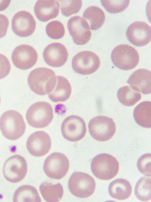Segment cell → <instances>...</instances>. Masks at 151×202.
I'll use <instances>...</instances> for the list:
<instances>
[{"label": "cell", "mask_w": 151, "mask_h": 202, "mask_svg": "<svg viewBox=\"0 0 151 202\" xmlns=\"http://www.w3.org/2000/svg\"><path fill=\"white\" fill-rule=\"evenodd\" d=\"M83 17L90 24V29L96 30L103 25L105 21L104 13L99 8L95 6L88 7L84 11Z\"/></svg>", "instance_id": "25"}, {"label": "cell", "mask_w": 151, "mask_h": 202, "mask_svg": "<svg viewBox=\"0 0 151 202\" xmlns=\"http://www.w3.org/2000/svg\"><path fill=\"white\" fill-rule=\"evenodd\" d=\"M108 190L109 194L112 197L123 200L130 196L132 188L128 180L123 178H118L110 184Z\"/></svg>", "instance_id": "21"}, {"label": "cell", "mask_w": 151, "mask_h": 202, "mask_svg": "<svg viewBox=\"0 0 151 202\" xmlns=\"http://www.w3.org/2000/svg\"><path fill=\"white\" fill-rule=\"evenodd\" d=\"M14 202H41V199L36 188L29 185L18 187L13 196Z\"/></svg>", "instance_id": "24"}, {"label": "cell", "mask_w": 151, "mask_h": 202, "mask_svg": "<svg viewBox=\"0 0 151 202\" xmlns=\"http://www.w3.org/2000/svg\"><path fill=\"white\" fill-rule=\"evenodd\" d=\"M11 58L13 63L17 68L22 70L30 69L36 63L38 55L32 47L23 44L16 47L13 51Z\"/></svg>", "instance_id": "12"}, {"label": "cell", "mask_w": 151, "mask_h": 202, "mask_svg": "<svg viewBox=\"0 0 151 202\" xmlns=\"http://www.w3.org/2000/svg\"><path fill=\"white\" fill-rule=\"evenodd\" d=\"M59 5L55 0H39L36 3L34 11L37 18L42 22L54 18L59 12Z\"/></svg>", "instance_id": "19"}, {"label": "cell", "mask_w": 151, "mask_h": 202, "mask_svg": "<svg viewBox=\"0 0 151 202\" xmlns=\"http://www.w3.org/2000/svg\"><path fill=\"white\" fill-rule=\"evenodd\" d=\"M0 102H1V98H0Z\"/></svg>", "instance_id": "35"}, {"label": "cell", "mask_w": 151, "mask_h": 202, "mask_svg": "<svg viewBox=\"0 0 151 202\" xmlns=\"http://www.w3.org/2000/svg\"><path fill=\"white\" fill-rule=\"evenodd\" d=\"M46 31L50 38L58 39L62 38L65 34V28L60 22L55 20L49 22L46 28Z\"/></svg>", "instance_id": "30"}, {"label": "cell", "mask_w": 151, "mask_h": 202, "mask_svg": "<svg viewBox=\"0 0 151 202\" xmlns=\"http://www.w3.org/2000/svg\"><path fill=\"white\" fill-rule=\"evenodd\" d=\"M11 66L8 58L0 54V79L6 77L9 74Z\"/></svg>", "instance_id": "32"}, {"label": "cell", "mask_w": 151, "mask_h": 202, "mask_svg": "<svg viewBox=\"0 0 151 202\" xmlns=\"http://www.w3.org/2000/svg\"><path fill=\"white\" fill-rule=\"evenodd\" d=\"M39 188L43 198L47 202H58L63 195V187L60 183L53 184L45 181L40 184Z\"/></svg>", "instance_id": "22"}, {"label": "cell", "mask_w": 151, "mask_h": 202, "mask_svg": "<svg viewBox=\"0 0 151 202\" xmlns=\"http://www.w3.org/2000/svg\"><path fill=\"white\" fill-rule=\"evenodd\" d=\"M53 117L51 105L45 101L34 103L28 109L26 118L28 124L36 128H43L48 126Z\"/></svg>", "instance_id": "4"}, {"label": "cell", "mask_w": 151, "mask_h": 202, "mask_svg": "<svg viewBox=\"0 0 151 202\" xmlns=\"http://www.w3.org/2000/svg\"><path fill=\"white\" fill-rule=\"evenodd\" d=\"M59 7L62 14L69 17L77 13L80 10L82 4V0H58Z\"/></svg>", "instance_id": "28"}, {"label": "cell", "mask_w": 151, "mask_h": 202, "mask_svg": "<svg viewBox=\"0 0 151 202\" xmlns=\"http://www.w3.org/2000/svg\"><path fill=\"white\" fill-rule=\"evenodd\" d=\"M102 6L108 12L116 14L124 11L128 6L130 0H101Z\"/></svg>", "instance_id": "29"}, {"label": "cell", "mask_w": 151, "mask_h": 202, "mask_svg": "<svg viewBox=\"0 0 151 202\" xmlns=\"http://www.w3.org/2000/svg\"><path fill=\"white\" fill-rule=\"evenodd\" d=\"M151 177L143 176L137 182L135 188V194L140 200L147 201L151 200Z\"/></svg>", "instance_id": "27"}, {"label": "cell", "mask_w": 151, "mask_h": 202, "mask_svg": "<svg viewBox=\"0 0 151 202\" xmlns=\"http://www.w3.org/2000/svg\"><path fill=\"white\" fill-rule=\"evenodd\" d=\"M36 23L32 15L25 11L16 13L11 20V28L17 36L25 37L30 36L34 32Z\"/></svg>", "instance_id": "15"}, {"label": "cell", "mask_w": 151, "mask_h": 202, "mask_svg": "<svg viewBox=\"0 0 151 202\" xmlns=\"http://www.w3.org/2000/svg\"><path fill=\"white\" fill-rule=\"evenodd\" d=\"M100 65L99 57L89 51L78 53L73 57L72 62V67L75 72L83 75L94 73L98 69Z\"/></svg>", "instance_id": "10"}, {"label": "cell", "mask_w": 151, "mask_h": 202, "mask_svg": "<svg viewBox=\"0 0 151 202\" xmlns=\"http://www.w3.org/2000/svg\"><path fill=\"white\" fill-rule=\"evenodd\" d=\"M69 162L65 155L57 152L49 155L44 161L43 170L49 177L60 179L64 177L69 168Z\"/></svg>", "instance_id": "8"}, {"label": "cell", "mask_w": 151, "mask_h": 202, "mask_svg": "<svg viewBox=\"0 0 151 202\" xmlns=\"http://www.w3.org/2000/svg\"><path fill=\"white\" fill-rule=\"evenodd\" d=\"M151 72L141 68L137 70L130 76L127 82L134 90L144 94L151 92Z\"/></svg>", "instance_id": "18"}, {"label": "cell", "mask_w": 151, "mask_h": 202, "mask_svg": "<svg viewBox=\"0 0 151 202\" xmlns=\"http://www.w3.org/2000/svg\"><path fill=\"white\" fill-rule=\"evenodd\" d=\"M0 129L3 136L11 140H15L24 134L26 125L21 114L10 110L4 112L0 118Z\"/></svg>", "instance_id": "2"}, {"label": "cell", "mask_w": 151, "mask_h": 202, "mask_svg": "<svg viewBox=\"0 0 151 202\" xmlns=\"http://www.w3.org/2000/svg\"><path fill=\"white\" fill-rule=\"evenodd\" d=\"M28 86L36 94L44 95L52 92L56 83V77L52 70L39 68L31 71L27 78Z\"/></svg>", "instance_id": "1"}, {"label": "cell", "mask_w": 151, "mask_h": 202, "mask_svg": "<svg viewBox=\"0 0 151 202\" xmlns=\"http://www.w3.org/2000/svg\"><path fill=\"white\" fill-rule=\"evenodd\" d=\"M137 166L140 172L146 176H151V154L146 153L141 156L137 161Z\"/></svg>", "instance_id": "31"}, {"label": "cell", "mask_w": 151, "mask_h": 202, "mask_svg": "<svg viewBox=\"0 0 151 202\" xmlns=\"http://www.w3.org/2000/svg\"><path fill=\"white\" fill-rule=\"evenodd\" d=\"M51 145L49 135L43 131H35L28 138L26 147L28 152L36 157L43 156L50 151Z\"/></svg>", "instance_id": "14"}, {"label": "cell", "mask_w": 151, "mask_h": 202, "mask_svg": "<svg viewBox=\"0 0 151 202\" xmlns=\"http://www.w3.org/2000/svg\"><path fill=\"white\" fill-rule=\"evenodd\" d=\"M111 58L115 67L121 70H128L137 66L139 56L137 51L133 47L127 45L121 44L113 50Z\"/></svg>", "instance_id": "5"}, {"label": "cell", "mask_w": 151, "mask_h": 202, "mask_svg": "<svg viewBox=\"0 0 151 202\" xmlns=\"http://www.w3.org/2000/svg\"><path fill=\"white\" fill-rule=\"evenodd\" d=\"M68 55L66 47L58 42L49 45L43 52V57L45 62L53 67H59L63 65L67 60Z\"/></svg>", "instance_id": "17"}, {"label": "cell", "mask_w": 151, "mask_h": 202, "mask_svg": "<svg viewBox=\"0 0 151 202\" xmlns=\"http://www.w3.org/2000/svg\"><path fill=\"white\" fill-rule=\"evenodd\" d=\"M93 174L101 180H108L118 173L119 164L116 158L107 153H101L95 156L91 164Z\"/></svg>", "instance_id": "3"}, {"label": "cell", "mask_w": 151, "mask_h": 202, "mask_svg": "<svg viewBox=\"0 0 151 202\" xmlns=\"http://www.w3.org/2000/svg\"><path fill=\"white\" fill-rule=\"evenodd\" d=\"M71 193L78 198L88 197L94 192L96 184L94 178L89 175L81 172H74L68 182Z\"/></svg>", "instance_id": "6"}, {"label": "cell", "mask_w": 151, "mask_h": 202, "mask_svg": "<svg viewBox=\"0 0 151 202\" xmlns=\"http://www.w3.org/2000/svg\"><path fill=\"white\" fill-rule=\"evenodd\" d=\"M88 127L92 137L100 141L110 139L114 134L116 129L113 119L103 116H98L91 119Z\"/></svg>", "instance_id": "7"}, {"label": "cell", "mask_w": 151, "mask_h": 202, "mask_svg": "<svg viewBox=\"0 0 151 202\" xmlns=\"http://www.w3.org/2000/svg\"><path fill=\"white\" fill-rule=\"evenodd\" d=\"M117 96L119 102L127 106L133 105L140 100L141 97L140 92L134 90L129 86L119 88L117 92Z\"/></svg>", "instance_id": "26"}, {"label": "cell", "mask_w": 151, "mask_h": 202, "mask_svg": "<svg viewBox=\"0 0 151 202\" xmlns=\"http://www.w3.org/2000/svg\"><path fill=\"white\" fill-rule=\"evenodd\" d=\"M56 86L48 95L49 99L54 102H64L69 97L72 88L69 81L65 78L57 76Z\"/></svg>", "instance_id": "20"}, {"label": "cell", "mask_w": 151, "mask_h": 202, "mask_svg": "<svg viewBox=\"0 0 151 202\" xmlns=\"http://www.w3.org/2000/svg\"><path fill=\"white\" fill-rule=\"evenodd\" d=\"M61 130L63 137L72 142H76L82 139L86 132L84 120L76 115H71L66 118L62 123Z\"/></svg>", "instance_id": "11"}, {"label": "cell", "mask_w": 151, "mask_h": 202, "mask_svg": "<svg viewBox=\"0 0 151 202\" xmlns=\"http://www.w3.org/2000/svg\"><path fill=\"white\" fill-rule=\"evenodd\" d=\"M27 165L25 158L15 154L8 158L4 163L3 173L5 179L13 183L21 181L25 176Z\"/></svg>", "instance_id": "9"}, {"label": "cell", "mask_w": 151, "mask_h": 202, "mask_svg": "<svg viewBox=\"0 0 151 202\" xmlns=\"http://www.w3.org/2000/svg\"><path fill=\"white\" fill-rule=\"evenodd\" d=\"M136 123L140 126L147 128L151 127V102L144 101L135 108L133 113Z\"/></svg>", "instance_id": "23"}, {"label": "cell", "mask_w": 151, "mask_h": 202, "mask_svg": "<svg viewBox=\"0 0 151 202\" xmlns=\"http://www.w3.org/2000/svg\"><path fill=\"white\" fill-rule=\"evenodd\" d=\"M9 25V20L5 15L0 14V38L4 37Z\"/></svg>", "instance_id": "33"}, {"label": "cell", "mask_w": 151, "mask_h": 202, "mask_svg": "<svg viewBox=\"0 0 151 202\" xmlns=\"http://www.w3.org/2000/svg\"><path fill=\"white\" fill-rule=\"evenodd\" d=\"M11 0H0V11H3L7 8L9 5Z\"/></svg>", "instance_id": "34"}, {"label": "cell", "mask_w": 151, "mask_h": 202, "mask_svg": "<svg viewBox=\"0 0 151 202\" xmlns=\"http://www.w3.org/2000/svg\"><path fill=\"white\" fill-rule=\"evenodd\" d=\"M69 34L74 43L78 45L87 43L91 38L92 33L87 21L79 16L71 17L67 23Z\"/></svg>", "instance_id": "13"}, {"label": "cell", "mask_w": 151, "mask_h": 202, "mask_svg": "<svg viewBox=\"0 0 151 202\" xmlns=\"http://www.w3.org/2000/svg\"><path fill=\"white\" fill-rule=\"evenodd\" d=\"M126 35L128 41L133 45L137 47L144 46L151 40V28L144 22H134L128 27Z\"/></svg>", "instance_id": "16"}]
</instances>
